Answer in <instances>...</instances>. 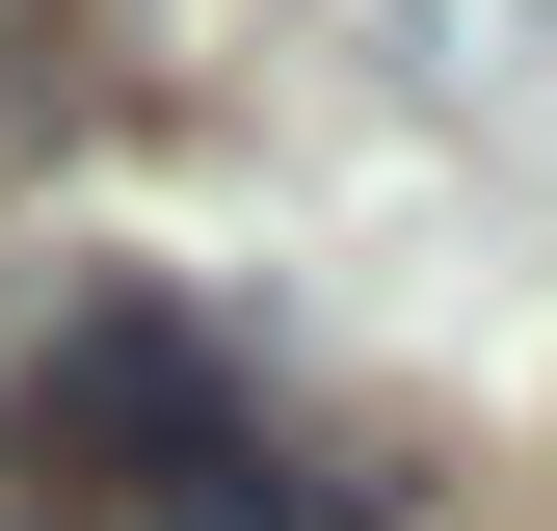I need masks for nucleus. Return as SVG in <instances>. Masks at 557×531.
<instances>
[{"instance_id":"f257e3e1","label":"nucleus","mask_w":557,"mask_h":531,"mask_svg":"<svg viewBox=\"0 0 557 531\" xmlns=\"http://www.w3.org/2000/svg\"><path fill=\"white\" fill-rule=\"evenodd\" d=\"M27 452H53V479H133L160 531H345L293 452H265V398L186 346L160 293H81V319H53V372H27Z\"/></svg>"}]
</instances>
